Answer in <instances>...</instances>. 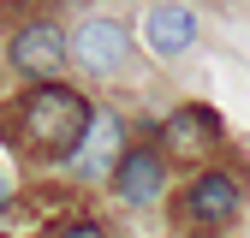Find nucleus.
Here are the masks:
<instances>
[{
    "label": "nucleus",
    "instance_id": "obj_1",
    "mask_svg": "<svg viewBox=\"0 0 250 238\" xmlns=\"http://www.w3.org/2000/svg\"><path fill=\"white\" fill-rule=\"evenodd\" d=\"M12 119H18V131H24V143L36 149V155H66V161L83 149L89 125H96L89 101L78 96V89H66V83H36L18 101Z\"/></svg>",
    "mask_w": 250,
    "mask_h": 238
},
{
    "label": "nucleus",
    "instance_id": "obj_2",
    "mask_svg": "<svg viewBox=\"0 0 250 238\" xmlns=\"http://www.w3.org/2000/svg\"><path fill=\"white\" fill-rule=\"evenodd\" d=\"M72 60L83 72H96V78H113L125 60H131V30L113 24V18H89V24H78V36H72Z\"/></svg>",
    "mask_w": 250,
    "mask_h": 238
},
{
    "label": "nucleus",
    "instance_id": "obj_3",
    "mask_svg": "<svg viewBox=\"0 0 250 238\" xmlns=\"http://www.w3.org/2000/svg\"><path fill=\"white\" fill-rule=\"evenodd\" d=\"M12 66L24 72V78H36V83H54L60 78V66H66V36H60V24H48V18H36V24H24L18 36H12Z\"/></svg>",
    "mask_w": 250,
    "mask_h": 238
},
{
    "label": "nucleus",
    "instance_id": "obj_4",
    "mask_svg": "<svg viewBox=\"0 0 250 238\" xmlns=\"http://www.w3.org/2000/svg\"><path fill=\"white\" fill-rule=\"evenodd\" d=\"M143 42H149V54H161V60L191 54L197 48V12L185 6V0H155V6L143 12Z\"/></svg>",
    "mask_w": 250,
    "mask_h": 238
},
{
    "label": "nucleus",
    "instance_id": "obj_5",
    "mask_svg": "<svg viewBox=\"0 0 250 238\" xmlns=\"http://www.w3.org/2000/svg\"><path fill=\"white\" fill-rule=\"evenodd\" d=\"M119 161H125V119L119 113H96L83 149L72 155V173L78 178H107V173H119Z\"/></svg>",
    "mask_w": 250,
    "mask_h": 238
},
{
    "label": "nucleus",
    "instance_id": "obj_6",
    "mask_svg": "<svg viewBox=\"0 0 250 238\" xmlns=\"http://www.w3.org/2000/svg\"><path fill=\"white\" fill-rule=\"evenodd\" d=\"M214 137H221V119H214L208 107H179V113H167V125H161L167 155H179V161H203L214 149Z\"/></svg>",
    "mask_w": 250,
    "mask_h": 238
},
{
    "label": "nucleus",
    "instance_id": "obj_7",
    "mask_svg": "<svg viewBox=\"0 0 250 238\" xmlns=\"http://www.w3.org/2000/svg\"><path fill=\"white\" fill-rule=\"evenodd\" d=\"M238 185H232V173H197V185L185 191V215H191L197 226H221L238 215Z\"/></svg>",
    "mask_w": 250,
    "mask_h": 238
},
{
    "label": "nucleus",
    "instance_id": "obj_8",
    "mask_svg": "<svg viewBox=\"0 0 250 238\" xmlns=\"http://www.w3.org/2000/svg\"><path fill=\"white\" fill-rule=\"evenodd\" d=\"M113 178H119V197L125 202H155L167 191V161H161V149H131Z\"/></svg>",
    "mask_w": 250,
    "mask_h": 238
},
{
    "label": "nucleus",
    "instance_id": "obj_9",
    "mask_svg": "<svg viewBox=\"0 0 250 238\" xmlns=\"http://www.w3.org/2000/svg\"><path fill=\"white\" fill-rule=\"evenodd\" d=\"M60 238H107V232H102L96 220H72V226H66V232H60Z\"/></svg>",
    "mask_w": 250,
    "mask_h": 238
}]
</instances>
